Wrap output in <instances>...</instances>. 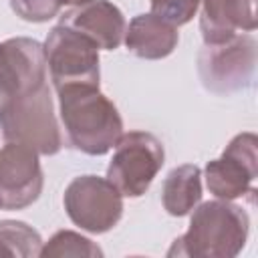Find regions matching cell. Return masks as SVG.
I'll return each mask as SVG.
<instances>
[{
    "label": "cell",
    "instance_id": "cell-1",
    "mask_svg": "<svg viewBox=\"0 0 258 258\" xmlns=\"http://www.w3.org/2000/svg\"><path fill=\"white\" fill-rule=\"evenodd\" d=\"M58 113L69 143L87 155H105L123 133V121L99 87L67 85L56 89Z\"/></svg>",
    "mask_w": 258,
    "mask_h": 258
},
{
    "label": "cell",
    "instance_id": "cell-2",
    "mask_svg": "<svg viewBox=\"0 0 258 258\" xmlns=\"http://www.w3.org/2000/svg\"><path fill=\"white\" fill-rule=\"evenodd\" d=\"M250 232L244 208L230 200H214L194 208L189 228L175 238L167 256L234 258L242 252Z\"/></svg>",
    "mask_w": 258,
    "mask_h": 258
},
{
    "label": "cell",
    "instance_id": "cell-3",
    "mask_svg": "<svg viewBox=\"0 0 258 258\" xmlns=\"http://www.w3.org/2000/svg\"><path fill=\"white\" fill-rule=\"evenodd\" d=\"M0 129L6 141L32 147L40 155H54L62 147V135L54 117L48 85L18 97L0 115Z\"/></svg>",
    "mask_w": 258,
    "mask_h": 258
},
{
    "label": "cell",
    "instance_id": "cell-4",
    "mask_svg": "<svg viewBox=\"0 0 258 258\" xmlns=\"http://www.w3.org/2000/svg\"><path fill=\"white\" fill-rule=\"evenodd\" d=\"M163 143L147 131L121 133L107 167V179L125 198L143 196L163 167Z\"/></svg>",
    "mask_w": 258,
    "mask_h": 258
},
{
    "label": "cell",
    "instance_id": "cell-5",
    "mask_svg": "<svg viewBox=\"0 0 258 258\" xmlns=\"http://www.w3.org/2000/svg\"><path fill=\"white\" fill-rule=\"evenodd\" d=\"M258 44L252 34H236L222 44H204L198 52L202 85L216 95H232L252 85Z\"/></svg>",
    "mask_w": 258,
    "mask_h": 258
},
{
    "label": "cell",
    "instance_id": "cell-6",
    "mask_svg": "<svg viewBox=\"0 0 258 258\" xmlns=\"http://www.w3.org/2000/svg\"><path fill=\"white\" fill-rule=\"evenodd\" d=\"M46 69L54 91L67 85L99 87V46L69 26H54L44 40Z\"/></svg>",
    "mask_w": 258,
    "mask_h": 258
},
{
    "label": "cell",
    "instance_id": "cell-7",
    "mask_svg": "<svg viewBox=\"0 0 258 258\" xmlns=\"http://www.w3.org/2000/svg\"><path fill=\"white\" fill-rule=\"evenodd\" d=\"M62 204L71 222L91 234L109 232L123 216V196L99 175L75 177L64 189Z\"/></svg>",
    "mask_w": 258,
    "mask_h": 258
},
{
    "label": "cell",
    "instance_id": "cell-8",
    "mask_svg": "<svg viewBox=\"0 0 258 258\" xmlns=\"http://www.w3.org/2000/svg\"><path fill=\"white\" fill-rule=\"evenodd\" d=\"M258 137L254 133L236 135L224 153L208 161L206 185L218 200H236L250 196L254 202V179L258 175Z\"/></svg>",
    "mask_w": 258,
    "mask_h": 258
},
{
    "label": "cell",
    "instance_id": "cell-9",
    "mask_svg": "<svg viewBox=\"0 0 258 258\" xmlns=\"http://www.w3.org/2000/svg\"><path fill=\"white\" fill-rule=\"evenodd\" d=\"M44 46L38 40L16 36L0 42V115L18 97L46 85Z\"/></svg>",
    "mask_w": 258,
    "mask_h": 258
},
{
    "label": "cell",
    "instance_id": "cell-10",
    "mask_svg": "<svg viewBox=\"0 0 258 258\" xmlns=\"http://www.w3.org/2000/svg\"><path fill=\"white\" fill-rule=\"evenodd\" d=\"M42 191V169L38 153L16 141L0 149V206L22 210L38 200Z\"/></svg>",
    "mask_w": 258,
    "mask_h": 258
},
{
    "label": "cell",
    "instance_id": "cell-11",
    "mask_svg": "<svg viewBox=\"0 0 258 258\" xmlns=\"http://www.w3.org/2000/svg\"><path fill=\"white\" fill-rule=\"evenodd\" d=\"M58 24L77 30L105 50H115L123 42L127 28L123 12L109 0H89L71 6Z\"/></svg>",
    "mask_w": 258,
    "mask_h": 258
},
{
    "label": "cell",
    "instance_id": "cell-12",
    "mask_svg": "<svg viewBox=\"0 0 258 258\" xmlns=\"http://www.w3.org/2000/svg\"><path fill=\"white\" fill-rule=\"evenodd\" d=\"M256 0H202L200 30L206 44H222L238 30H256Z\"/></svg>",
    "mask_w": 258,
    "mask_h": 258
},
{
    "label": "cell",
    "instance_id": "cell-13",
    "mask_svg": "<svg viewBox=\"0 0 258 258\" xmlns=\"http://www.w3.org/2000/svg\"><path fill=\"white\" fill-rule=\"evenodd\" d=\"M123 38L131 54L145 60H159L173 52L179 34H177V26L149 12V14H137L125 28Z\"/></svg>",
    "mask_w": 258,
    "mask_h": 258
},
{
    "label": "cell",
    "instance_id": "cell-14",
    "mask_svg": "<svg viewBox=\"0 0 258 258\" xmlns=\"http://www.w3.org/2000/svg\"><path fill=\"white\" fill-rule=\"evenodd\" d=\"M202 200V169L194 163L173 167L161 187V204L169 216L189 214Z\"/></svg>",
    "mask_w": 258,
    "mask_h": 258
},
{
    "label": "cell",
    "instance_id": "cell-15",
    "mask_svg": "<svg viewBox=\"0 0 258 258\" xmlns=\"http://www.w3.org/2000/svg\"><path fill=\"white\" fill-rule=\"evenodd\" d=\"M40 248L42 238L32 226L16 220L0 222V256H40Z\"/></svg>",
    "mask_w": 258,
    "mask_h": 258
},
{
    "label": "cell",
    "instance_id": "cell-16",
    "mask_svg": "<svg viewBox=\"0 0 258 258\" xmlns=\"http://www.w3.org/2000/svg\"><path fill=\"white\" fill-rule=\"evenodd\" d=\"M40 256H103V250L91 242L89 238L71 232V230H58L46 244L42 242Z\"/></svg>",
    "mask_w": 258,
    "mask_h": 258
},
{
    "label": "cell",
    "instance_id": "cell-17",
    "mask_svg": "<svg viewBox=\"0 0 258 258\" xmlns=\"http://www.w3.org/2000/svg\"><path fill=\"white\" fill-rule=\"evenodd\" d=\"M202 0H149L151 12L171 22L173 26L187 24L198 12Z\"/></svg>",
    "mask_w": 258,
    "mask_h": 258
},
{
    "label": "cell",
    "instance_id": "cell-18",
    "mask_svg": "<svg viewBox=\"0 0 258 258\" xmlns=\"http://www.w3.org/2000/svg\"><path fill=\"white\" fill-rule=\"evenodd\" d=\"M58 0H10L12 12L26 22H46L60 10Z\"/></svg>",
    "mask_w": 258,
    "mask_h": 258
},
{
    "label": "cell",
    "instance_id": "cell-19",
    "mask_svg": "<svg viewBox=\"0 0 258 258\" xmlns=\"http://www.w3.org/2000/svg\"><path fill=\"white\" fill-rule=\"evenodd\" d=\"M62 6L64 4H69V6H79V4H83V2H89V0H58Z\"/></svg>",
    "mask_w": 258,
    "mask_h": 258
},
{
    "label": "cell",
    "instance_id": "cell-20",
    "mask_svg": "<svg viewBox=\"0 0 258 258\" xmlns=\"http://www.w3.org/2000/svg\"><path fill=\"white\" fill-rule=\"evenodd\" d=\"M0 208H2V206H0Z\"/></svg>",
    "mask_w": 258,
    "mask_h": 258
}]
</instances>
